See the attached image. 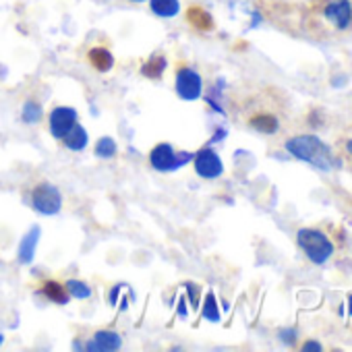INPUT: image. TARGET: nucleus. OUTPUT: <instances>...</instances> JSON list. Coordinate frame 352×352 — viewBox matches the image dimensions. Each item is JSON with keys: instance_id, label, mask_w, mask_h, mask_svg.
Wrapping results in <instances>:
<instances>
[{"instance_id": "4be33fe9", "label": "nucleus", "mask_w": 352, "mask_h": 352, "mask_svg": "<svg viewBox=\"0 0 352 352\" xmlns=\"http://www.w3.org/2000/svg\"><path fill=\"white\" fill-rule=\"evenodd\" d=\"M280 336H282V340H284L286 344H290V342L294 340V331H292V329H286V331H280Z\"/></svg>"}, {"instance_id": "20e7f679", "label": "nucleus", "mask_w": 352, "mask_h": 352, "mask_svg": "<svg viewBox=\"0 0 352 352\" xmlns=\"http://www.w3.org/2000/svg\"><path fill=\"white\" fill-rule=\"evenodd\" d=\"M30 199H32L34 210H38L44 216H54L63 208V195L58 187L46 179H40L34 183V187L30 189Z\"/></svg>"}, {"instance_id": "2eb2a0df", "label": "nucleus", "mask_w": 352, "mask_h": 352, "mask_svg": "<svg viewBox=\"0 0 352 352\" xmlns=\"http://www.w3.org/2000/svg\"><path fill=\"white\" fill-rule=\"evenodd\" d=\"M60 141H63L65 147H69V149H73V151H81V149L87 145V131H85L79 122H75L73 129H71Z\"/></svg>"}, {"instance_id": "5701e85b", "label": "nucleus", "mask_w": 352, "mask_h": 352, "mask_svg": "<svg viewBox=\"0 0 352 352\" xmlns=\"http://www.w3.org/2000/svg\"><path fill=\"white\" fill-rule=\"evenodd\" d=\"M348 313L352 315V294L348 296Z\"/></svg>"}, {"instance_id": "393cba45", "label": "nucleus", "mask_w": 352, "mask_h": 352, "mask_svg": "<svg viewBox=\"0 0 352 352\" xmlns=\"http://www.w3.org/2000/svg\"><path fill=\"white\" fill-rule=\"evenodd\" d=\"M131 3H143V0H131Z\"/></svg>"}, {"instance_id": "a211bd4d", "label": "nucleus", "mask_w": 352, "mask_h": 352, "mask_svg": "<svg viewBox=\"0 0 352 352\" xmlns=\"http://www.w3.org/2000/svg\"><path fill=\"white\" fill-rule=\"evenodd\" d=\"M42 116H44V112H42V104H40V102H36V100L25 102V106H23V110H21V120H23V122L34 124V122H40Z\"/></svg>"}, {"instance_id": "6e6552de", "label": "nucleus", "mask_w": 352, "mask_h": 352, "mask_svg": "<svg viewBox=\"0 0 352 352\" xmlns=\"http://www.w3.org/2000/svg\"><path fill=\"white\" fill-rule=\"evenodd\" d=\"M193 162H195V170H197V174L201 176V179L212 181V179H218V176H222V172H224V164H222L220 155L214 149H210V147L199 149L193 155Z\"/></svg>"}, {"instance_id": "9d476101", "label": "nucleus", "mask_w": 352, "mask_h": 352, "mask_svg": "<svg viewBox=\"0 0 352 352\" xmlns=\"http://www.w3.org/2000/svg\"><path fill=\"white\" fill-rule=\"evenodd\" d=\"M38 292H42L54 305H67L71 300V294L67 290V284H63L58 280H52V278L40 280L38 282Z\"/></svg>"}, {"instance_id": "dca6fc26", "label": "nucleus", "mask_w": 352, "mask_h": 352, "mask_svg": "<svg viewBox=\"0 0 352 352\" xmlns=\"http://www.w3.org/2000/svg\"><path fill=\"white\" fill-rule=\"evenodd\" d=\"M38 236H40V230L38 228H32L25 236H23V241L19 243V261L21 263H30L32 261V257H34V253H36V245H38Z\"/></svg>"}, {"instance_id": "9b49d317", "label": "nucleus", "mask_w": 352, "mask_h": 352, "mask_svg": "<svg viewBox=\"0 0 352 352\" xmlns=\"http://www.w3.org/2000/svg\"><path fill=\"white\" fill-rule=\"evenodd\" d=\"M185 21H187L193 30H197V32H212V30L216 28L212 13H210L208 9L199 7V5H189V7H187V11H185Z\"/></svg>"}, {"instance_id": "423d86ee", "label": "nucleus", "mask_w": 352, "mask_h": 352, "mask_svg": "<svg viewBox=\"0 0 352 352\" xmlns=\"http://www.w3.org/2000/svg\"><path fill=\"white\" fill-rule=\"evenodd\" d=\"M191 160H193V153H189V151H174V147L170 143H157L149 151V164L157 172H172V170L181 168L183 164H187Z\"/></svg>"}, {"instance_id": "4468645a", "label": "nucleus", "mask_w": 352, "mask_h": 352, "mask_svg": "<svg viewBox=\"0 0 352 352\" xmlns=\"http://www.w3.org/2000/svg\"><path fill=\"white\" fill-rule=\"evenodd\" d=\"M120 336L114 331H96L91 344H87L89 350H116L120 348Z\"/></svg>"}, {"instance_id": "1a4fd4ad", "label": "nucleus", "mask_w": 352, "mask_h": 352, "mask_svg": "<svg viewBox=\"0 0 352 352\" xmlns=\"http://www.w3.org/2000/svg\"><path fill=\"white\" fill-rule=\"evenodd\" d=\"M325 19L336 28V30H348L352 23V5L350 0H331L323 11Z\"/></svg>"}, {"instance_id": "ddd939ff", "label": "nucleus", "mask_w": 352, "mask_h": 352, "mask_svg": "<svg viewBox=\"0 0 352 352\" xmlns=\"http://www.w3.org/2000/svg\"><path fill=\"white\" fill-rule=\"evenodd\" d=\"M168 67V58L162 52H153L143 65H141V75L147 79H160Z\"/></svg>"}, {"instance_id": "b1692460", "label": "nucleus", "mask_w": 352, "mask_h": 352, "mask_svg": "<svg viewBox=\"0 0 352 352\" xmlns=\"http://www.w3.org/2000/svg\"><path fill=\"white\" fill-rule=\"evenodd\" d=\"M346 149H348V153H352V139H350V141L346 143Z\"/></svg>"}, {"instance_id": "aec40b11", "label": "nucleus", "mask_w": 352, "mask_h": 352, "mask_svg": "<svg viewBox=\"0 0 352 352\" xmlns=\"http://www.w3.org/2000/svg\"><path fill=\"white\" fill-rule=\"evenodd\" d=\"M67 290H69L71 296H77V298H85V296L91 294L89 286L85 282H79V280H69L67 282Z\"/></svg>"}, {"instance_id": "39448f33", "label": "nucleus", "mask_w": 352, "mask_h": 352, "mask_svg": "<svg viewBox=\"0 0 352 352\" xmlns=\"http://www.w3.org/2000/svg\"><path fill=\"white\" fill-rule=\"evenodd\" d=\"M174 77H176V94L183 100H197L201 96V75L187 63L179 60L174 65Z\"/></svg>"}, {"instance_id": "f8f14e48", "label": "nucleus", "mask_w": 352, "mask_h": 352, "mask_svg": "<svg viewBox=\"0 0 352 352\" xmlns=\"http://www.w3.org/2000/svg\"><path fill=\"white\" fill-rule=\"evenodd\" d=\"M85 60H87V65H89L94 71H98V73H108V71L114 67V56H112V52H110L108 48H104V46H94V48H89L87 54H85Z\"/></svg>"}, {"instance_id": "a878e982", "label": "nucleus", "mask_w": 352, "mask_h": 352, "mask_svg": "<svg viewBox=\"0 0 352 352\" xmlns=\"http://www.w3.org/2000/svg\"><path fill=\"white\" fill-rule=\"evenodd\" d=\"M0 342H3V336H0Z\"/></svg>"}, {"instance_id": "412c9836", "label": "nucleus", "mask_w": 352, "mask_h": 352, "mask_svg": "<svg viewBox=\"0 0 352 352\" xmlns=\"http://www.w3.org/2000/svg\"><path fill=\"white\" fill-rule=\"evenodd\" d=\"M302 350H305V352H309V350H311V352H321L323 348H321V344H317L315 340H309L307 344H302Z\"/></svg>"}, {"instance_id": "f257e3e1", "label": "nucleus", "mask_w": 352, "mask_h": 352, "mask_svg": "<svg viewBox=\"0 0 352 352\" xmlns=\"http://www.w3.org/2000/svg\"><path fill=\"white\" fill-rule=\"evenodd\" d=\"M232 116L261 135H276L282 129L278 91L265 85L245 83L232 89L228 98Z\"/></svg>"}, {"instance_id": "6ab92c4d", "label": "nucleus", "mask_w": 352, "mask_h": 352, "mask_svg": "<svg viewBox=\"0 0 352 352\" xmlns=\"http://www.w3.org/2000/svg\"><path fill=\"white\" fill-rule=\"evenodd\" d=\"M96 155L98 157H114L116 155V143L110 137H104L96 143Z\"/></svg>"}, {"instance_id": "0eeeda50", "label": "nucleus", "mask_w": 352, "mask_h": 352, "mask_svg": "<svg viewBox=\"0 0 352 352\" xmlns=\"http://www.w3.org/2000/svg\"><path fill=\"white\" fill-rule=\"evenodd\" d=\"M75 122H77V112L75 108H69V106H56L48 114V131L58 141L73 129Z\"/></svg>"}, {"instance_id": "f03ea898", "label": "nucleus", "mask_w": 352, "mask_h": 352, "mask_svg": "<svg viewBox=\"0 0 352 352\" xmlns=\"http://www.w3.org/2000/svg\"><path fill=\"white\" fill-rule=\"evenodd\" d=\"M286 149L294 157H298L302 162H309L319 170H329L331 168L329 149L315 135H296V137L286 141Z\"/></svg>"}, {"instance_id": "7ed1b4c3", "label": "nucleus", "mask_w": 352, "mask_h": 352, "mask_svg": "<svg viewBox=\"0 0 352 352\" xmlns=\"http://www.w3.org/2000/svg\"><path fill=\"white\" fill-rule=\"evenodd\" d=\"M296 241H298L300 249L305 251V255H307L313 263H317V265L325 263V261L331 257V253H333V243H331V239H329L327 234L315 230V228H302V230H298Z\"/></svg>"}, {"instance_id": "f3484780", "label": "nucleus", "mask_w": 352, "mask_h": 352, "mask_svg": "<svg viewBox=\"0 0 352 352\" xmlns=\"http://www.w3.org/2000/svg\"><path fill=\"white\" fill-rule=\"evenodd\" d=\"M149 9L157 17H176L181 11L179 0H149Z\"/></svg>"}]
</instances>
